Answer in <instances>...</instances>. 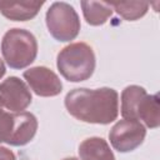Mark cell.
Instances as JSON below:
<instances>
[{
  "label": "cell",
  "mask_w": 160,
  "mask_h": 160,
  "mask_svg": "<svg viewBox=\"0 0 160 160\" xmlns=\"http://www.w3.org/2000/svg\"><path fill=\"white\" fill-rule=\"evenodd\" d=\"M1 52L6 64L12 69H24L36 58L38 42L35 36L24 29H10L1 41Z\"/></svg>",
  "instance_id": "3957f363"
},
{
  "label": "cell",
  "mask_w": 160,
  "mask_h": 160,
  "mask_svg": "<svg viewBox=\"0 0 160 160\" xmlns=\"http://www.w3.org/2000/svg\"><path fill=\"white\" fill-rule=\"evenodd\" d=\"M145 126L132 119H122L118 121L109 132L110 144L120 152H129L140 146L145 139Z\"/></svg>",
  "instance_id": "5b68a950"
},
{
  "label": "cell",
  "mask_w": 160,
  "mask_h": 160,
  "mask_svg": "<svg viewBox=\"0 0 160 160\" xmlns=\"http://www.w3.org/2000/svg\"><path fill=\"white\" fill-rule=\"evenodd\" d=\"M46 26L51 36L59 41H70L80 31V20L68 2H54L46 11Z\"/></svg>",
  "instance_id": "277c9868"
},
{
  "label": "cell",
  "mask_w": 160,
  "mask_h": 160,
  "mask_svg": "<svg viewBox=\"0 0 160 160\" xmlns=\"http://www.w3.org/2000/svg\"><path fill=\"white\" fill-rule=\"evenodd\" d=\"M62 160H78V159H75V158H66V159H62Z\"/></svg>",
  "instance_id": "ac0fdd59"
},
{
  "label": "cell",
  "mask_w": 160,
  "mask_h": 160,
  "mask_svg": "<svg viewBox=\"0 0 160 160\" xmlns=\"http://www.w3.org/2000/svg\"><path fill=\"white\" fill-rule=\"evenodd\" d=\"M56 66L66 80L72 82L84 81L95 70V54L90 45L72 42L58 54Z\"/></svg>",
  "instance_id": "7a4b0ae2"
},
{
  "label": "cell",
  "mask_w": 160,
  "mask_h": 160,
  "mask_svg": "<svg viewBox=\"0 0 160 160\" xmlns=\"http://www.w3.org/2000/svg\"><path fill=\"white\" fill-rule=\"evenodd\" d=\"M2 106L14 112L25 110L31 102V92L26 84L16 76H10L0 84Z\"/></svg>",
  "instance_id": "8992f818"
},
{
  "label": "cell",
  "mask_w": 160,
  "mask_h": 160,
  "mask_svg": "<svg viewBox=\"0 0 160 160\" xmlns=\"http://www.w3.org/2000/svg\"><path fill=\"white\" fill-rule=\"evenodd\" d=\"M38 130L36 118L28 111H20L14 114V130L9 140V145L22 146L32 140Z\"/></svg>",
  "instance_id": "ba28073f"
},
{
  "label": "cell",
  "mask_w": 160,
  "mask_h": 160,
  "mask_svg": "<svg viewBox=\"0 0 160 160\" xmlns=\"http://www.w3.org/2000/svg\"><path fill=\"white\" fill-rule=\"evenodd\" d=\"M44 5L42 1H0V12L15 21L32 19Z\"/></svg>",
  "instance_id": "9c48e42d"
},
{
  "label": "cell",
  "mask_w": 160,
  "mask_h": 160,
  "mask_svg": "<svg viewBox=\"0 0 160 160\" xmlns=\"http://www.w3.org/2000/svg\"><path fill=\"white\" fill-rule=\"evenodd\" d=\"M79 155L81 160H115L109 144L101 138L85 139L79 145Z\"/></svg>",
  "instance_id": "30bf717a"
},
{
  "label": "cell",
  "mask_w": 160,
  "mask_h": 160,
  "mask_svg": "<svg viewBox=\"0 0 160 160\" xmlns=\"http://www.w3.org/2000/svg\"><path fill=\"white\" fill-rule=\"evenodd\" d=\"M14 130V114L0 109V142H9Z\"/></svg>",
  "instance_id": "9a60e30c"
},
{
  "label": "cell",
  "mask_w": 160,
  "mask_h": 160,
  "mask_svg": "<svg viewBox=\"0 0 160 160\" xmlns=\"http://www.w3.org/2000/svg\"><path fill=\"white\" fill-rule=\"evenodd\" d=\"M5 65H4V61L0 59V79L4 76V74H5Z\"/></svg>",
  "instance_id": "e0dca14e"
},
{
  "label": "cell",
  "mask_w": 160,
  "mask_h": 160,
  "mask_svg": "<svg viewBox=\"0 0 160 160\" xmlns=\"http://www.w3.org/2000/svg\"><path fill=\"white\" fill-rule=\"evenodd\" d=\"M144 88L138 85L126 86L121 92V115L124 119L136 120V111L141 99L146 95Z\"/></svg>",
  "instance_id": "7c38bea8"
},
{
  "label": "cell",
  "mask_w": 160,
  "mask_h": 160,
  "mask_svg": "<svg viewBox=\"0 0 160 160\" xmlns=\"http://www.w3.org/2000/svg\"><path fill=\"white\" fill-rule=\"evenodd\" d=\"M0 160H16V159L11 150H9L8 148L0 146Z\"/></svg>",
  "instance_id": "2e32d148"
},
{
  "label": "cell",
  "mask_w": 160,
  "mask_h": 160,
  "mask_svg": "<svg viewBox=\"0 0 160 160\" xmlns=\"http://www.w3.org/2000/svg\"><path fill=\"white\" fill-rule=\"evenodd\" d=\"M24 79L39 96H56L62 89V84L58 75L45 66H35L24 71Z\"/></svg>",
  "instance_id": "52a82bcc"
},
{
  "label": "cell",
  "mask_w": 160,
  "mask_h": 160,
  "mask_svg": "<svg viewBox=\"0 0 160 160\" xmlns=\"http://www.w3.org/2000/svg\"><path fill=\"white\" fill-rule=\"evenodd\" d=\"M2 108V102H1V99H0V109Z\"/></svg>",
  "instance_id": "d6986e66"
},
{
  "label": "cell",
  "mask_w": 160,
  "mask_h": 160,
  "mask_svg": "<svg viewBox=\"0 0 160 160\" xmlns=\"http://www.w3.org/2000/svg\"><path fill=\"white\" fill-rule=\"evenodd\" d=\"M81 8L86 22L92 26L102 25L112 14L108 1H81Z\"/></svg>",
  "instance_id": "4fadbf2b"
},
{
  "label": "cell",
  "mask_w": 160,
  "mask_h": 160,
  "mask_svg": "<svg viewBox=\"0 0 160 160\" xmlns=\"http://www.w3.org/2000/svg\"><path fill=\"white\" fill-rule=\"evenodd\" d=\"M71 116L90 124H110L118 118L119 96L114 89H74L65 96Z\"/></svg>",
  "instance_id": "6da1fadb"
},
{
  "label": "cell",
  "mask_w": 160,
  "mask_h": 160,
  "mask_svg": "<svg viewBox=\"0 0 160 160\" xmlns=\"http://www.w3.org/2000/svg\"><path fill=\"white\" fill-rule=\"evenodd\" d=\"M110 6L125 20L134 21L144 16L148 11V1H111Z\"/></svg>",
  "instance_id": "5bb4252c"
},
{
  "label": "cell",
  "mask_w": 160,
  "mask_h": 160,
  "mask_svg": "<svg viewBox=\"0 0 160 160\" xmlns=\"http://www.w3.org/2000/svg\"><path fill=\"white\" fill-rule=\"evenodd\" d=\"M136 120L142 121L148 128L155 129L160 124V108H159V96L156 94L149 95L146 94L136 111Z\"/></svg>",
  "instance_id": "8fae6325"
}]
</instances>
